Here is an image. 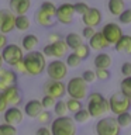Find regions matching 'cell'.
<instances>
[{
  "label": "cell",
  "instance_id": "cell-1",
  "mask_svg": "<svg viewBox=\"0 0 131 135\" xmlns=\"http://www.w3.org/2000/svg\"><path fill=\"white\" fill-rule=\"evenodd\" d=\"M23 63L30 76H40L45 72L46 68V58L42 55L41 51H31L24 54Z\"/></svg>",
  "mask_w": 131,
  "mask_h": 135
},
{
  "label": "cell",
  "instance_id": "cell-2",
  "mask_svg": "<svg viewBox=\"0 0 131 135\" xmlns=\"http://www.w3.org/2000/svg\"><path fill=\"white\" fill-rule=\"evenodd\" d=\"M87 113L90 114V118H101L109 113V100L99 91H93L87 94Z\"/></svg>",
  "mask_w": 131,
  "mask_h": 135
},
{
  "label": "cell",
  "instance_id": "cell-3",
  "mask_svg": "<svg viewBox=\"0 0 131 135\" xmlns=\"http://www.w3.org/2000/svg\"><path fill=\"white\" fill-rule=\"evenodd\" d=\"M51 135H76L78 125L73 121V118L69 115L55 117L51 121Z\"/></svg>",
  "mask_w": 131,
  "mask_h": 135
},
{
  "label": "cell",
  "instance_id": "cell-4",
  "mask_svg": "<svg viewBox=\"0 0 131 135\" xmlns=\"http://www.w3.org/2000/svg\"><path fill=\"white\" fill-rule=\"evenodd\" d=\"M65 86H66V94L72 99L82 101L89 94V84L80 76H75V78L69 79L65 83Z\"/></svg>",
  "mask_w": 131,
  "mask_h": 135
},
{
  "label": "cell",
  "instance_id": "cell-5",
  "mask_svg": "<svg viewBox=\"0 0 131 135\" xmlns=\"http://www.w3.org/2000/svg\"><path fill=\"white\" fill-rule=\"evenodd\" d=\"M107 100H109V111L113 113L114 115H118V114H121V113L130 111V108H131L130 97L125 96L124 93H121V91L113 93Z\"/></svg>",
  "mask_w": 131,
  "mask_h": 135
},
{
  "label": "cell",
  "instance_id": "cell-6",
  "mask_svg": "<svg viewBox=\"0 0 131 135\" xmlns=\"http://www.w3.org/2000/svg\"><path fill=\"white\" fill-rule=\"evenodd\" d=\"M96 134L97 135H120L121 127L118 125L116 117H101L96 122Z\"/></svg>",
  "mask_w": 131,
  "mask_h": 135
},
{
  "label": "cell",
  "instance_id": "cell-7",
  "mask_svg": "<svg viewBox=\"0 0 131 135\" xmlns=\"http://www.w3.org/2000/svg\"><path fill=\"white\" fill-rule=\"evenodd\" d=\"M0 55H2V59H3L4 63H7V65H10V66H14L17 62L23 61L24 51L21 49L20 45L7 44L2 51H0Z\"/></svg>",
  "mask_w": 131,
  "mask_h": 135
},
{
  "label": "cell",
  "instance_id": "cell-8",
  "mask_svg": "<svg viewBox=\"0 0 131 135\" xmlns=\"http://www.w3.org/2000/svg\"><path fill=\"white\" fill-rule=\"evenodd\" d=\"M68 69L69 68L62 59H54L49 63H46L45 72L51 80H62L63 82V79L68 76Z\"/></svg>",
  "mask_w": 131,
  "mask_h": 135
},
{
  "label": "cell",
  "instance_id": "cell-9",
  "mask_svg": "<svg viewBox=\"0 0 131 135\" xmlns=\"http://www.w3.org/2000/svg\"><path fill=\"white\" fill-rule=\"evenodd\" d=\"M41 52H42V55H44L45 58L49 56V58H54V59H62L63 56L68 55L69 48H68V45L65 44V41L59 40L57 42H54V44L45 45Z\"/></svg>",
  "mask_w": 131,
  "mask_h": 135
},
{
  "label": "cell",
  "instance_id": "cell-10",
  "mask_svg": "<svg viewBox=\"0 0 131 135\" xmlns=\"http://www.w3.org/2000/svg\"><path fill=\"white\" fill-rule=\"evenodd\" d=\"M100 32H101V35L104 37V40L109 42V45H114L123 35H124L123 28L117 23H107V24H104L103 27H101Z\"/></svg>",
  "mask_w": 131,
  "mask_h": 135
},
{
  "label": "cell",
  "instance_id": "cell-11",
  "mask_svg": "<svg viewBox=\"0 0 131 135\" xmlns=\"http://www.w3.org/2000/svg\"><path fill=\"white\" fill-rule=\"evenodd\" d=\"M44 94L54 97L55 100H61L66 94V86L62 80H46L44 83Z\"/></svg>",
  "mask_w": 131,
  "mask_h": 135
},
{
  "label": "cell",
  "instance_id": "cell-12",
  "mask_svg": "<svg viewBox=\"0 0 131 135\" xmlns=\"http://www.w3.org/2000/svg\"><path fill=\"white\" fill-rule=\"evenodd\" d=\"M75 18V10L72 3H62L61 6L57 7V13H55V20L61 24H72Z\"/></svg>",
  "mask_w": 131,
  "mask_h": 135
},
{
  "label": "cell",
  "instance_id": "cell-13",
  "mask_svg": "<svg viewBox=\"0 0 131 135\" xmlns=\"http://www.w3.org/2000/svg\"><path fill=\"white\" fill-rule=\"evenodd\" d=\"M101 20H103V16H101V11L97 7H89V10L82 16V21L85 27L96 28L101 24Z\"/></svg>",
  "mask_w": 131,
  "mask_h": 135
},
{
  "label": "cell",
  "instance_id": "cell-14",
  "mask_svg": "<svg viewBox=\"0 0 131 135\" xmlns=\"http://www.w3.org/2000/svg\"><path fill=\"white\" fill-rule=\"evenodd\" d=\"M3 114H4V122H6V124H10L13 127H17L24 120L23 110L20 107H16V105H8L7 110Z\"/></svg>",
  "mask_w": 131,
  "mask_h": 135
},
{
  "label": "cell",
  "instance_id": "cell-15",
  "mask_svg": "<svg viewBox=\"0 0 131 135\" xmlns=\"http://www.w3.org/2000/svg\"><path fill=\"white\" fill-rule=\"evenodd\" d=\"M16 23V16L10 10H0V32L8 34L14 30Z\"/></svg>",
  "mask_w": 131,
  "mask_h": 135
},
{
  "label": "cell",
  "instance_id": "cell-16",
  "mask_svg": "<svg viewBox=\"0 0 131 135\" xmlns=\"http://www.w3.org/2000/svg\"><path fill=\"white\" fill-rule=\"evenodd\" d=\"M4 99L7 100L8 105H16V107H18V104H21V101H23V96H21V91L17 84H10V86H7L4 90L2 91Z\"/></svg>",
  "mask_w": 131,
  "mask_h": 135
},
{
  "label": "cell",
  "instance_id": "cell-17",
  "mask_svg": "<svg viewBox=\"0 0 131 135\" xmlns=\"http://www.w3.org/2000/svg\"><path fill=\"white\" fill-rule=\"evenodd\" d=\"M8 7L14 16H24L31 8V0H10Z\"/></svg>",
  "mask_w": 131,
  "mask_h": 135
},
{
  "label": "cell",
  "instance_id": "cell-18",
  "mask_svg": "<svg viewBox=\"0 0 131 135\" xmlns=\"http://www.w3.org/2000/svg\"><path fill=\"white\" fill-rule=\"evenodd\" d=\"M89 48L93 51H97V52H103L106 48H109V42L104 40V37L101 35L100 31H96L93 35L89 38Z\"/></svg>",
  "mask_w": 131,
  "mask_h": 135
},
{
  "label": "cell",
  "instance_id": "cell-19",
  "mask_svg": "<svg viewBox=\"0 0 131 135\" xmlns=\"http://www.w3.org/2000/svg\"><path fill=\"white\" fill-rule=\"evenodd\" d=\"M42 110L44 108H42V105H41V101L37 100V99H31L25 103L23 113H24V115H27L28 118H37L38 114H40Z\"/></svg>",
  "mask_w": 131,
  "mask_h": 135
},
{
  "label": "cell",
  "instance_id": "cell-20",
  "mask_svg": "<svg viewBox=\"0 0 131 135\" xmlns=\"http://www.w3.org/2000/svg\"><path fill=\"white\" fill-rule=\"evenodd\" d=\"M38 42H40V38L35 34H25L21 38V49L25 51V52L35 51V46L38 45Z\"/></svg>",
  "mask_w": 131,
  "mask_h": 135
},
{
  "label": "cell",
  "instance_id": "cell-21",
  "mask_svg": "<svg viewBox=\"0 0 131 135\" xmlns=\"http://www.w3.org/2000/svg\"><path fill=\"white\" fill-rule=\"evenodd\" d=\"M113 63L111 55L107 52H99L95 56V66L96 69H109Z\"/></svg>",
  "mask_w": 131,
  "mask_h": 135
},
{
  "label": "cell",
  "instance_id": "cell-22",
  "mask_svg": "<svg viewBox=\"0 0 131 135\" xmlns=\"http://www.w3.org/2000/svg\"><path fill=\"white\" fill-rule=\"evenodd\" d=\"M114 49L117 52H123L127 55H131V35L124 34L116 44H114Z\"/></svg>",
  "mask_w": 131,
  "mask_h": 135
},
{
  "label": "cell",
  "instance_id": "cell-23",
  "mask_svg": "<svg viewBox=\"0 0 131 135\" xmlns=\"http://www.w3.org/2000/svg\"><path fill=\"white\" fill-rule=\"evenodd\" d=\"M34 20H35V23L38 25H41V27H44V28H51V27L55 25L54 17L46 16L45 13H42L41 10H38L35 14H34Z\"/></svg>",
  "mask_w": 131,
  "mask_h": 135
},
{
  "label": "cell",
  "instance_id": "cell-24",
  "mask_svg": "<svg viewBox=\"0 0 131 135\" xmlns=\"http://www.w3.org/2000/svg\"><path fill=\"white\" fill-rule=\"evenodd\" d=\"M63 41H65V44L68 45V48L72 49V51H75L78 46H80V45L83 44V38L78 32H69V34H66V37L63 38Z\"/></svg>",
  "mask_w": 131,
  "mask_h": 135
},
{
  "label": "cell",
  "instance_id": "cell-25",
  "mask_svg": "<svg viewBox=\"0 0 131 135\" xmlns=\"http://www.w3.org/2000/svg\"><path fill=\"white\" fill-rule=\"evenodd\" d=\"M107 8H109V13L111 16L118 17L121 14V11H124L125 2L124 0H109L107 2Z\"/></svg>",
  "mask_w": 131,
  "mask_h": 135
},
{
  "label": "cell",
  "instance_id": "cell-26",
  "mask_svg": "<svg viewBox=\"0 0 131 135\" xmlns=\"http://www.w3.org/2000/svg\"><path fill=\"white\" fill-rule=\"evenodd\" d=\"M0 79H2L3 82H6L8 86H10V84H16L17 83V73L13 69L0 68Z\"/></svg>",
  "mask_w": 131,
  "mask_h": 135
},
{
  "label": "cell",
  "instance_id": "cell-27",
  "mask_svg": "<svg viewBox=\"0 0 131 135\" xmlns=\"http://www.w3.org/2000/svg\"><path fill=\"white\" fill-rule=\"evenodd\" d=\"M30 27H31V20L27 17V14H24V16H16L14 28H17L18 31H27Z\"/></svg>",
  "mask_w": 131,
  "mask_h": 135
},
{
  "label": "cell",
  "instance_id": "cell-28",
  "mask_svg": "<svg viewBox=\"0 0 131 135\" xmlns=\"http://www.w3.org/2000/svg\"><path fill=\"white\" fill-rule=\"evenodd\" d=\"M73 121L76 122V124H86V122L90 120V114L87 113L86 108H80L78 113L73 114Z\"/></svg>",
  "mask_w": 131,
  "mask_h": 135
},
{
  "label": "cell",
  "instance_id": "cell-29",
  "mask_svg": "<svg viewBox=\"0 0 131 135\" xmlns=\"http://www.w3.org/2000/svg\"><path fill=\"white\" fill-rule=\"evenodd\" d=\"M40 10H41L42 13H45L46 16L54 17V18H55V13H57V6H55V4H54L52 2H49V0H45V2H42V3H41Z\"/></svg>",
  "mask_w": 131,
  "mask_h": 135
},
{
  "label": "cell",
  "instance_id": "cell-30",
  "mask_svg": "<svg viewBox=\"0 0 131 135\" xmlns=\"http://www.w3.org/2000/svg\"><path fill=\"white\" fill-rule=\"evenodd\" d=\"M90 51H92V49L89 48V45L83 42V44L80 45V46H78V48H76L73 52L76 54V56H78L80 61H86V59L90 56Z\"/></svg>",
  "mask_w": 131,
  "mask_h": 135
},
{
  "label": "cell",
  "instance_id": "cell-31",
  "mask_svg": "<svg viewBox=\"0 0 131 135\" xmlns=\"http://www.w3.org/2000/svg\"><path fill=\"white\" fill-rule=\"evenodd\" d=\"M66 108H68V113H72V114H75V113H78L80 108H83V105H82V101L80 100H76V99H72V97H69L66 101Z\"/></svg>",
  "mask_w": 131,
  "mask_h": 135
},
{
  "label": "cell",
  "instance_id": "cell-32",
  "mask_svg": "<svg viewBox=\"0 0 131 135\" xmlns=\"http://www.w3.org/2000/svg\"><path fill=\"white\" fill-rule=\"evenodd\" d=\"M66 63L68 68H72V69H75V68H79L80 63H82V61L76 56L75 52H68V55L65 56V61H63Z\"/></svg>",
  "mask_w": 131,
  "mask_h": 135
},
{
  "label": "cell",
  "instance_id": "cell-33",
  "mask_svg": "<svg viewBox=\"0 0 131 135\" xmlns=\"http://www.w3.org/2000/svg\"><path fill=\"white\" fill-rule=\"evenodd\" d=\"M52 110H54V114H55L57 117H63V115H66V114H68L66 103H65L62 99L55 101V105L52 107Z\"/></svg>",
  "mask_w": 131,
  "mask_h": 135
},
{
  "label": "cell",
  "instance_id": "cell-34",
  "mask_svg": "<svg viewBox=\"0 0 131 135\" xmlns=\"http://www.w3.org/2000/svg\"><path fill=\"white\" fill-rule=\"evenodd\" d=\"M116 120L118 122V125L121 128H127V127L131 125V113L130 111H125V113H121L116 117Z\"/></svg>",
  "mask_w": 131,
  "mask_h": 135
},
{
  "label": "cell",
  "instance_id": "cell-35",
  "mask_svg": "<svg viewBox=\"0 0 131 135\" xmlns=\"http://www.w3.org/2000/svg\"><path fill=\"white\" fill-rule=\"evenodd\" d=\"M120 91L124 93L125 96L131 97V76H127L121 80L120 83Z\"/></svg>",
  "mask_w": 131,
  "mask_h": 135
},
{
  "label": "cell",
  "instance_id": "cell-36",
  "mask_svg": "<svg viewBox=\"0 0 131 135\" xmlns=\"http://www.w3.org/2000/svg\"><path fill=\"white\" fill-rule=\"evenodd\" d=\"M118 23L124 25L131 24V8H124V11H121V14L118 16Z\"/></svg>",
  "mask_w": 131,
  "mask_h": 135
},
{
  "label": "cell",
  "instance_id": "cell-37",
  "mask_svg": "<svg viewBox=\"0 0 131 135\" xmlns=\"http://www.w3.org/2000/svg\"><path fill=\"white\" fill-rule=\"evenodd\" d=\"M0 135H17V127L10 124H0Z\"/></svg>",
  "mask_w": 131,
  "mask_h": 135
},
{
  "label": "cell",
  "instance_id": "cell-38",
  "mask_svg": "<svg viewBox=\"0 0 131 135\" xmlns=\"http://www.w3.org/2000/svg\"><path fill=\"white\" fill-rule=\"evenodd\" d=\"M41 101V105H42V108L44 110H51L55 105V100L54 97H51V96H46V94H44V97L40 100Z\"/></svg>",
  "mask_w": 131,
  "mask_h": 135
},
{
  "label": "cell",
  "instance_id": "cell-39",
  "mask_svg": "<svg viewBox=\"0 0 131 135\" xmlns=\"http://www.w3.org/2000/svg\"><path fill=\"white\" fill-rule=\"evenodd\" d=\"M73 10H75V14H79L82 17L85 13L89 10V4L85 3V2H78V3L73 4Z\"/></svg>",
  "mask_w": 131,
  "mask_h": 135
},
{
  "label": "cell",
  "instance_id": "cell-40",
  "mask_svg": "<svg viewBox=\"0 0 131 135\" xmlns=\"http://www.w3.org/2000/svg\"><path fill=\"white\" fill-rule=\"evenodd\" d=\"M95 75H96V80H109L110 76H111L109 69H96Z\"/></svg>",
  "mask_w": 131,
  "mask_h": 135
},
{
  "label": "cell",
  "instance_id": "cell-41",
  "mask_svg": "<svg viewBox=\"0 0 131 135\" xmlns=\"http://www.w3.org/2000/svg\"><path fill=\"white\" fill-rule=\"evenodd\" d=\"M37 120L41 122V124H48V122L51 121V113L49 110H42V111L38 114Z\"/></svg>",
  "mask_w": 131,
  "mask_h": 135
},
{
  "label": "cell",
  "instance_id": "cell-42",
  "mask_svg": "<svg viewBox=\"0 0 131 135\" xmlns=\"http://www.w3.org/2000/svg\"><path fill=\"white\" fill-rule=\"evenodd\" d=\"M85 82H86L87 84L89 83H93L96 80V75H95V70H85L83 73H82V76H80Z\"/></svg>",
  "mask_w": 131,
  "mask_h": 135
},
{
  "label": "cell",
  "instance_id": "cell-43",
  "mask_svg": "<svg viewBox=\"0 0 131 135\" xmlns=\"http://www.w3.org/2000/svg\"><path fill=\"white\" fill-rule=\"evenodd\" d=\"M121 73H123V76H124V78H127V76H131V62H124L121 65Z\"/></svg>",
  "mask_w": 131,
  "mask_h": 135
},
{
  "label": "cell",
  "instance_id": "cell-44",
  "mask_svg": "<svg viewBox=\"0 0 131 135\" xmlns=\"http://www.w3.org/2000/svg\"><path fill=\"white\" fill-rule=\"evenodd\" d=\"M13 68H14L13 70H14L16 73H20V75H27V70H25V68H24V63H23V61L17 62V63H16V65L13 66Z\"/></svg>",
  "mask_w": 131,
  "mask_h": 135
},
{
  "label": "cell",
  "instance_id": "cell-45",
  "mask_svg": "<svg viewBox=\"0 0 131 135\" xmlns=\"http://www.w3.org/2000/svg\"><path fill=\"white\" fill-rule=\"evenodd\" d=\"M95 28L92 27H83V31H82V38H86V40H89L93 34H95Z\"/></svg>",
  "mask_w": 131,
  "mask_h": 135
},
{
  "label": "cell",
  "instance_id": "cell-46",
  "mask_svg": "<svg viewBox=\"0 0 131 135\" xmlns=\"http://www.w3.org/2000/svg\"><path fill=\"white\" fill-rule=\"evenodd\" d=\"M8 107V103H7V100L4 99V96H3V93L0 91V114H3L4 111L7 110Z\"/></svg>",
  "mask_w": 131,
  "mask_h": 135
},
{
  "label": "cell",
  "instance_id": "cell-47",
  "mask_svg": "<svg viewBox=\"0 0 131 135\" xmlns=\"http://www.w3.org/2000/svg\"><path fill=\"white\" fill-rule=\"evenodd\" d=\"M59 40H62L61 35H59L58 32H52V34H49V37H48V44H54V42H57Z\"/></svg>",
  "mask_w": 131,
  "mask_h": 135
},
{
  "label": "cell",
  "instance_id": "cell-48",
  "mask_svg": "<svg viewBox=\"0 0 131 135\" xmlns=\"http://www.w3.org/2000/svg\"><path fill=\"white\" fill-rule=\"evenodd\" d=\"M35 135H51V131L48 127H40V128L37 129Z\"/></svg>",
  "mask_w": 131,
  "mask_h": 135
},
{
  "label": "cell",
  "instance_id": "cell-49",
  "mask_svg": "<svg viewBox=\"0 0 131 135\" xmlns=\"http://www.w3.org/2000/svg\"><path fill=\"white\" fill-rule=\"evenodd\" d=\"M7 44H8V42H7V35H6V34L0 32V51H2Z\"/></svg>",
  "mask_w": 131,
  "mask_h": 135
},
{
  "label": "cell",
  "instance_id": "cell-50",
  "mask_svg": "<svg viewBox=\"0 0 131 135\" xmlns=\"http://www.w3.org/2000/svg\"><path fill=\"white\" fill-rule=\"evenodd\" d=\"M7 86H8V84H7L6 82H3L2 79H0V91H3V90H4V89H6Z\"/></svg>",
  "mask_w": 131,
  "mask_h": 135
},
{
  "label": "cell",
  "instance_id": "cell-51",
  "mask_svg": "<svg viewBox=\"0 0 131 135\" xmlns=\"http://www.w3.org/2000/svg\"><path fill=\"white\" fill-rule=\"evenodd\" d=\"M0 68H3V59H2V55H0Z\"/></svg>",
  "mask_w": 131,
  "mask_h": 135
},
{
  "label": "cell",
  "instance_id": "cell-52",
  "mask_svg": "<svg viewBox=\"0 0 131 135\" xmlns=\"http://www.w3.org/2000/svg\"><path fill=\"white\" fill-rule=\"evenodd\" d=\"M130 101H131V97H130Z\"/></svg>",
  "mask_w": 131,
  "mask_h": 135
}]
</instances>
